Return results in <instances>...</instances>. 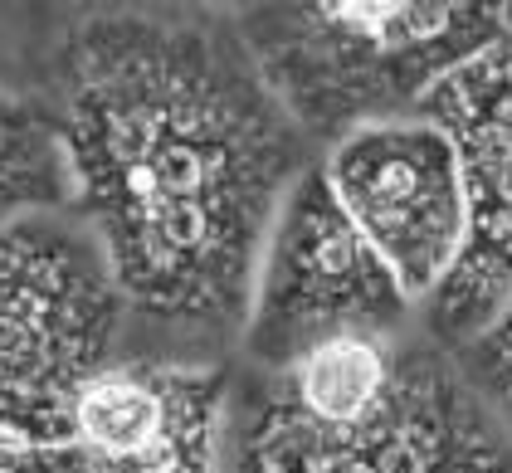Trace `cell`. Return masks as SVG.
<instances>
[{"label": "cell", "instance_id": "cell-1", "mask_svg": "<svg viewBox=\"0 0 512 473\" xmlns=\"http://www.w3.org/2000/svg\"><path fill=\"white\" fill-rule=\"evenodd\" d=\"M54 118L127 317L166 356L239 337L259 249L308 171V132L239 25L161 0L83 15L54 49Z\"/></svg>", "mask_w": 512, "mask_h": 473}, {"label": "cell", "instance_id": "cell-2", "mask_svg": "<svg viewBox=\"0 0 512 473\" xmlns=\"http://www.w3.org/2000/svg\"><path fill=\"white\" fill-rule=\"evenodd\" d=\"M308 137L400 118L512 35L508 0H249L235 20Z\"/></svg>", "mask_w": 512, "mask_h": 473}, {"label": "cell", "instance_id": "cell-3", "mask_svg": "<svg viewBox=\"0 0 512 473\" xmlns=\"http://www.w3.org/2000/svg\"><path fill=\"white\" fill-rule=\"evenodd\" d=\"M220 473H512V434L459 361L400 342L391 391L361 415H317L254 376L230 405Z\"/></svg>", "mask_w": 512, "mask_h": 473}, {"label": "cell", "instance_id": "cell-4", "mask_svg": "<svg viewBox=\"0 0 512 473\" xmlns=\"http://www.w3.org/2000/svg\"><path fill=\"white\" fill-rule=\"evenodd\" d=\"M127 303L83 220L59 210L0 230V430L64 439L83 381L118 356Z\"/></svg>", "mask_w": 512, "mask_h": 473}, {"label": "cell", "instance_id": "cell-5", "mask_svg": "<svg viewBox=\"0 0 512 473\" xmlns=\"http://www.w3.org/2000/svg\"><path fill=\"white\" fill-rule=\"evenodd\" d=\"M410 293L352 225L322 166H308L278 205L259 249L244 352L259 371H278L308 347L342 332H395Z\"/></svg>", "mask_w": 512, "mask_h": 473}, {"label": "cell", "instance_id": "cell-6", "mask_svg": "<svg viewBox=\"0 0 512 473\" xmlns=\"http://www.w3.org/2000/svg\"><path fill=\"white\" fill-rule=\"evenodd\" d=\"M420 113L449 137L464 191V244L430 293V332L459 347L512 293V35L434 83Z\"/></svg>", "mask_w": 512, "mask_h": 473}, {"label": "cell", "instance_id": "cell-7", "mask_svg": "<svg viewBox=\"0 0 512 473\" xmlns=\"http://www.w3.org/2000/svg\"><path fill=\"white\" fill-rule=\"evenodd\" d=\"M322 176L410 298H430L464 244V191L449 137L420 118L361 122L332 142Z\"/></svg>", "mask_w": 512, "mask_h": 473}, {"label": "cell", "instance_id": "cell-8", "mask_svg": "<svg viewBox=\"0 0 512 473\" xmlns=\"http://www.w3.org/2000/svg\"><path fill=\"white\" fill-rule=\"evenodd\" d=\"M230 430L225 366L191 356H113L69 410L83 473H220Z\"/></svg>", "mask_w": 512, "mask_h": 473}, {"label": "cell", "instance_id": "cell-9", "mask_svg": "<svg viewBox=\"0 0 512 473\" xmlns=\"http://www.w3.org/2000/svg\"><path fill=\"white\" fill-rule=\"evenodd\" d=\"M74 205V176L54 103L35 93H0V230Z\"/></svg>", "mask_w": 512, "mask_h": 473}, {"label": "cell", "instance_id": "cell-10", "mask_svg": "<svg viewBox=\"0 0 512 473\" xmlns=\"http://www.w3.org/2000/svg\"><path fill=\"white\" fill-rule=\"evenodd\" d=\"M459 371L473 391L483 395V405L512 430V293L493 308L483 327H473L459 342Z\"/></svg>", "mask_w": 512, "mask_h": 473}, {"label": "cell", "instance_id": "cell-11", "mask_svg": "<svg viewBox=\"0 0 512 473\" xmlns=\"http://www.w3.org/2000/svg\"><path fill=\"white\" fill-rule=\"evenodd\" d=\"M0 473H83L69 439H25L0 430Z\"/></svg>", "mask_w": 512, "mask_h": 473}, {"label": "cell", "instance_id": "cell-12", "mask_svg": "<svg viewBox=\"0 0 512 473\" xmlns=\"http://www.w3.org/2000/svg\"><path fill=\"white\" fill-rule=\"evenodd\" d=\"M508 5H512V0H508Z\"/></svg>", "mask_w": 512, "mask_h": 473}]
</instances>
